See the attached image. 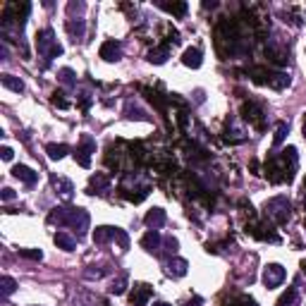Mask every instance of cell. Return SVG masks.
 Returning a JSON list of instances; mask_svg holds the SVG:
<instances>
[{
	"label": "cell",
	"instance_id": "1",
	"mask_svg": "<svg viewBox=\"0 0 306 306\" xmlns=\"http://www.w3.org/2000/svg\"><path fill=\"white\" fill-rule=\"evenodd\" d=\"M48 222H53V225H70L81 237L89 228V213L84 208H63V206H58V208H53V211L48 213Z\"/></svg>",
	"mask_w": 306,
	"mask_h": 306
},
{
	"label": "cell",
	"instance_id": "2",
	"mask_svg": "<svg viewBox=\"0 0 306 306\" xmlns=\"http://www.w3.org/2000/svg\"><path fill=\"white\" fill-rule=\"evenodd\" d=\"M36 48H39V55L46 60H50L55 55H63V46L55 41L53 29H43V32L36 34Z\"/></svg>",
	"mask_w": 306,
	"mask_h": 306
},
{
	"label": "cell",
	"instance_id": "3",
	"mask_svg": "<svg viewBox=\"0 0 306 306\" xmlns=\"http://www.w3.org/2000/svg\"><path fill=\"white\" fill-rule=\"evenodd\" d=\"M266 213L273 222L283 225V222H287L292 215V204L285 197H275V199H270V201H266Z\"/></svg>",
	"mask_w": 306,
	"mask_h": 306
},
{
	"label": "cell",
	"instance_id": "4",
	"mask_svg": "<svg viewBox=\"0 0 306 306\" xmlns=\"http://www.w3.org/2000/svg\"><path fill=\"white\" fill-rule=\"evenodd\" d=\"M283 280H285V268L280 266V263H268V266L263 268V285H266L268 290L283 285Z\"/></svg>",
	"mask_w": 306,
	"mask_h": 306
},
{
	"label": "cell",
	"instance_id": "5",
	"mask_svg": "<svg viewBox=\"0 0 306 306\" xmlns=\"http://www.w3.org/2000/svg\"><path fill=\"white\" fill-rule=\"evenodd\" d=\"M101 58L105 63H118L122 58V43L120 41H105L101 46Z\"/></svg>",
	"mask_w": 306,
	"mask_h": 306
},
{
	"label": "cell",
	"instance_id": "6",
	"mask_svg": "<svg viewBox=\"0 0 306 306\" xmlns=\"http://www.w3.org/2000/svg\"><path fill=\"white\" fill-rule=\"evenodd\" d=\"M151 294H153V290H151L149 285H134L132 294H129V301H132V306H146V301L151 299Z\"/></svg>",
	"mask_w": 306,
	"mask_h": 306
},
{
	"label": "cell",
	"instance_id": "7",
	"mask_svg": "<svg viewBox=\"0 0 306 306\" xmlns=\"http://www.w3.org/2000/svg\"><path fill=\"white\" fill-rule=\"evenodd\" d=\"M96 151V144L91 142V139H84V146H79L77 153H74V158H77V163L81 165V168H89L91 165V153Z\"/></svg>",
	"mask_w": 306,
	"mask_h": 306
},
{
	"label": "cell",
	"instance_id": "8",
	"mask_svg": "<svg viewBox=\"0 0 306 306\" xmlns=\"http://www.w3.org/2000/svg\"><path fill=\"white\" fill-rule=\"evenodd\" d=\"M12 175H15L17 180H22L24 184H36V180H39V173H34L32 168H26V165H15L12 168Z\"/></svg>",
	"mask_w": 306,
	"mask_h": 306
},
{
	"label": "cell",
	"instance_id": "9",
	"mask_svg": "<svg viewBox=\"0 0 306 306\" xmlns=\"http://www.w3.org/2000/svg\"><path fill=\"white\" fill-rule=\"evenodd\" d=\"M160 242H163V237H160V232H158V230H149V232L144 235V239H142V246L146 249V252L156 254L158 249H160Z\"/></svg>",
	"mask_w": 306,
	"mask_h": 306
},
{
	"label": "cell",
	"instance_id": "10",
	"mask_svg": "<svg viewBox=\"0 0 306 306\" xmlns=\"http://www.w3.org/2000/svg\"><path fill=\"white\" fill-rule=\"evenodd\" d=\"M144 222H146V228H151V230L163 228V225H165V211H163V208H151V211L146 213Z\"/></svg>",
	"mask_w": 306,
	"mask_h": 306
},
{
	"label": "cell",
	"instance_id": "11",
	"mask_svg": "<svg viewBox=\"0 0 306 306\" xmlns=\"http://www.w3.org/2000/svg\"><path fill=\"white\" fill-rule=\"evenodd\" d=\"M266 84L277 89V91H283L285 87H290V74H285V72H268Z\"/></svg>",
	"mask_w": 306,
	"mask_h": 306
},
{
	"label": "cell",
	"instance_id": "12",
	"mask_svg": "<svg viewBox=\"0 0 306 306\" xmlns=\"http://www.w3.org/2000/svg\"><path fill=\"white\" fill-rule=\"evenodd\" d=\"M182 63L187 65V67H191V70L201 67V63H204L201 50H199V48H187V50H184V55H182Z\"/></svg>",
	"mask_w": 306,
	"mask_h": 306
},
{
	"label": "cell",
	"instance_id": "13",
	"mask_svg": "<svg viewBox=\"0 0 306 306\" xmlns=\"http://www.w3.org/2000/svg\"><path fill=\"white\" fill-rule=\"evenodd\" d=\"M261 115H263V110H261L256 103H244V118L249 120V122H254L256 127H263Z\"/></svg>",
	"mask_w": 306,
	"mask_h": 306
},
{
	"label": "cell",
	"instance_id": "14",
	"mask_svg": "<svg viewBox=\"0 0 306 306\" xmlns=\"http://www.w3.org/2000/svg\"><path fill=\"white\" fill-rule=\"evenodd\" d=\"M187 268H189V263L184 259H173L168 263V275H170V277H184V275H187Z\"/></svg>",
	"mask_w": 306,
	"mask_h": 306
},
{
	"label": "cell",
	"instance_id": "15",
	"mask_svg": "<svg viewBox=\"0 0 306 306\" xmlns=\"http://www.w3.org/2000/svg\"><path fill=\"white\" fill-rule=\"evenodd\" d=\"M53 239L63 252H74V246H77V239H74L72 235H67V232H55Z\"/></svg>",
	"mask_w": 306,
	"mask_h": 306
},
{
	"label": "cell",
	"instance_id": "16",
	"mask_svg": "<svg viewBox=\"0 0 306 306\" xmlns=\"http://www.w3.org/2000/svg\"><path fill=\"white\" fill-rule=\"evenodd\" d=\"M46 153H48L50 160H60V158H65L67 153H70V146H67V144H48Z\"/></svg>",
	"mask_w": 306,
	"mask_h": 306
},
{
	"label": "cell",
	"instance_id": "17",
	"mask_svg": "<svg viewBox=\"0 0 306 306\" xmlns=\"http://www.w3.org/2000/svg\"><path fill=\"white\" fill-rule=\"evenodd\" d=\"M108 184H110L108 175L96 173L94 177H91V182H89V194H96V191H103V189H108Z\"/></svg>",
	"mask_w": 306,
	"mask_h": 306
},
{
	"label": "cell",
	"instance_id": "18",
	"mask_svg": "<svg viewBox=\"0 0 306 306\" xmlns=\"http://www.w3.org/2000/svg\"><path fill=\"white\" fill-rule=\"evenodd\" d=\"M110 239H115V228H108V225H103V228H96L94 232V242L96 244H105Z\"/></svg>",
	"mask_w": 306,
	"mask_h": 306
},
{
	"label": "cell",
	"instance_id": "19",
	"mask_svg": "<svg viewBox=\"0 0 306 306\" xmlns=\"http://www.w3.org/2000/svg\"><path fill=\"white\" fill-rule=\"evenodd\" d=\"M3 87L5 89H10V91H17V94H22L24 91V81L22 79H17V77H12V74H3Z\"/></svg>",
	"mask_w": 306,
	"mask_h": 306
},
{
	"label": "cell",
	"instance_id": "20",
	"mask_svg": "<svg viewBox=\"0 0 306 306\" xmlns=\"http://www.w3.org/2000/svg\"><path fill=\"white\" fill-rule=\"evenodd\" d=\"M58 79H60V81H63V87H67V89L77 87V74H74L70 67H63V70L58 72Z\"/></svg>",
	"mask_w": 306,
	"mask_h": 306
},
{
	"label": "cell",
	"instance_id": "21",
	"mask_svg": "<svg viewBox=\"0 0 306 306\" xmlns=\"http://www.w3.org/2000/svg\"><path fill=\"white\" fill-rule=\"evenodd\" d=\"M297 299H299L297 290H294V287H287V292H283V297L277 299V304L275 306H294L297 304Z\"/></svg>",
	"mask_w": 306,
	"mask_h": 306
},
{
	"label": "cell",
	"instance_id": "22",
	"mask_svg": "<svg viewBox=\"0 0 306 306\" xmlns=\"http://www.w3.org/2000/svg\"><path fill=\"white\" fill-rule=\"evenodd\" d=\"M165 60H168V46H163V48H153V50H149V63H153V65H163Z\"/></svg>",
	"mask_w": 306,
	"mask_h": 306
},
{
	"label": "cell",
	"instance_id": "23",
	"mask_svg": "<svg viewBox=\"0 0 306 306\" xmlns=\"http://www.w3.org/2000/svg\"><path fill=\"white\" fill-rule=\"evenodd\" d=\"M67 32H70V36L74 41L81 39V34H84V19H70V22H67Z\"/></svg>",
	"mask_w": 306,
	"mask_h": 306
},
{
	"label": "cell",
	"instance_id": "24",
	"mask_svg": "<svg viewBox=\"0 0 306 306\" xmlns=\"http://www.w3.org/2000/svg\"><path fill=\"white\" fill-rule=\"evenodd\" d=\"M15 290H17L15 280H12L10 275H3V277H0V294H3V297H10Z\"/></svg>",
	"mask_w": 306,
	"mask_h": 306
},
{
	"label": "cell",
	"instance_id": "25",
	"mask_svg": "<svg viewBox=\"0 0 306 306\" xmlns=\"http://www.w3.org/2000/svg\"><path fill=\"white\" fill-rule=\"evenodd\" d=\"M55 187H58V191H60V197L67 201V199H72V191H74V187H72V182L67 180H55Z\"/></svg>",
	"mask_w": 306,
	"mask_h": 306
},
{
	"label": "cell",
	"instance_id": "26",
	"mask_svg": "<svg viewBox=\"0 0 306 306\" xmlns=\"http://www.w3.org/2000/svg\"><path fill=\"white\" fill-rule=\"evenodd\" d=\"M287 132H290V125L287 122H280V125L275 127V136H273V146H280V144L285 142V136H287Z\"/></svg>",
	"mask_w": 306,
	"mask_h": 306
},
{
	"label": "cell",
	"instance_id": "27",
	"mask_svg": "<svg viewBox=\"0 0 306 306\" xmlns=\"http://www.w3.org/2000/svg\"><path fill=\"white\" fill-rule=\"evenodd\" d=\"M158 5L163 10H168V12H173V15H180V17L187 12V5H184V3H158Z\"/></svg>",
	"mask_w": 306,
	"mask_h": 306
},
{
	"label": "cell",
	"instance_id": "28",
	"mask_svg": "<svg viewBox=\"0 0 306 306\" xmlns=\"http://www.w3.org/2000/svg\"><path fill=\"white\" fill-rule=\"evenodd\" d=\"M127 290V275H120L118 280H113L110 285V294H125Z\"/></svg>",
	"mask_w": 306,
	"mask_h": 306
},
{
	"label": "cell",
	"instance_id": "29",
	"mask_svg": "<svg viewBox=\"0 0 306 306\" xmlns=\"http://www.w3.org/2000/svg\"><path fill=\"white\" fill-rule=\"evenodd\" d=\"M125 113H127V118H132V120H149L146 115H144V110H142V108H136L134 103H127Z\"/></svg>",
	"mask_w": 306,
	"mask_h": 306
},
{
	"label": "cell",
	"instance_id": "30",
	"mask_svg": "<svg viewBox=\"0 0 306 306\" xmlns=\"http://www.w3.org/2000/svg\"><path fill=\"white\" fill-rule=\"evenodd\" d=\"M19 256L32 259V261H41L43 259V252H41V249H19Z\"/></svg>",
	"mask_w": 306,
	"mask_h": 306
},
{
	"label": "cell",
	"instance_id": "31",
	"mask_svg": "<svg viewBox=\"0 0 306 306\" xmlns=\"http://www.w3.org/2000/svg\"><path fill=\"white\" fill-rule=\"evenodd\" d=\"M105 273H108L105 268H96V266H89V270H84V275H87V277H91V280H94V277H103Z\"/></svg>",
	"mask_w": 306,
	"mask_h": 306
},
{
	"label": "cell",
	"instance_id": "32",
	"mask_svg": "<svg viewBox=\"0 0 306 306\" xmlns=\"http://www.w3.org/2000/svg\"><path fill=\"white\" fill-rule=\"evenodd\" d=\"M177 246H180V244H177L175 237H168V239H165V252H168V254H175V252H177Z\"/></svg>",
	"mask_w": 306,
	"mask_h": 306
},
{
	"label": "cell",
	"instance_id": "33",
	"mask_svg": "<svg viewBox=\"0 0 306 306\" xmlns=\"http://www.w3.org/2000/svg\"><path fill=\"white\" fill-rule=\"evenodd\" d=\"M84 8H87L84 3H70V5H67V12H70V15H74V12H84Z\"/></svg>",
	"mask_w": 306,
	"mask_h": 306
},
{
	"label": "cell",
	"instance_id": "34",
	"mask_svg": "<svg viewBox=\"0 0 306 306\" xmlns=\"http://www.w3.org/2000/svg\"><path fill=\"white\" fill-rule=\"evenodd\" d=\"M0 199H3V201H12V199H15V191H12L10 187H5L3 191H0Z\"/></svg>",
	"mask_w": 306,
	"mask_h": 306
},
{
	"label": "cell",
	"instance_id": "35",
	"mask_svg": "<svg viewBox=\"0 0 306 306\" xmlns=\"http://www.w3.org/2000/svg\"><path fill=\"white\" fill-rule=\"evenodd\" d=\"M60 96H63V94H55L53 96V103L58 105V108H70V103L65 101V98H60Z\"/></svg>",
	"mask_w": 306,
	"mask_h": 306
},
{
	"label": "cell",
	"instance_id": "36",
	"mask_svg": "<svg viewBox=\"0 0 306 306\" xmlns=\"http://www.w3.org/2000/svg\"><path fill=\"white\" fill-rule=\"evenodd\" d=\"M0 156H3V160H12V156H15V153H12V149H10V146H3V149H0Z\"/></svg>",
	"mask_w": 306,
	"mask_h": 306
},
{
	"label": "cell",
	"instance_id": "37",
	"mask_svg": "<svg viewBox=\"0 0 306 306\" xmlns=\"http://www.w3.org/2000/svg\"><path fill=\"white\" fill-rule=\"evenodd\" d=\"M153 306H170V304H165V301H156Z\"/></svg>",
	"mask_w": 306,
	"mask_h": 306
},
{
	"label": "cell",
	"instance_id": "38",
	"mask_svg": "<svg viewBox=\"0 0 306 306\" xmlns=\"http://www.w3.org/2000/svg\"><path fill=\"white\" fill-rule=\"evenodd\" d=\"M304 136H306V118H304Z\"/></svg>",
	"mask_w": 306,
	"mask_h": 306
},
{
	"label": "cell",
	"instance_id": "39",
	"mask_svg": "<svg viewBox=\"0 0 306 306\" xmlns=\"http://www.w3.org/2000/svg\"><path fill=\"white\" fill-rule=\"evenodd\" d=\"M304 194H306V180H304Z\"/></svg>",
	"mask_w": 306,
	"mask_h": 306
}]
</instances>
